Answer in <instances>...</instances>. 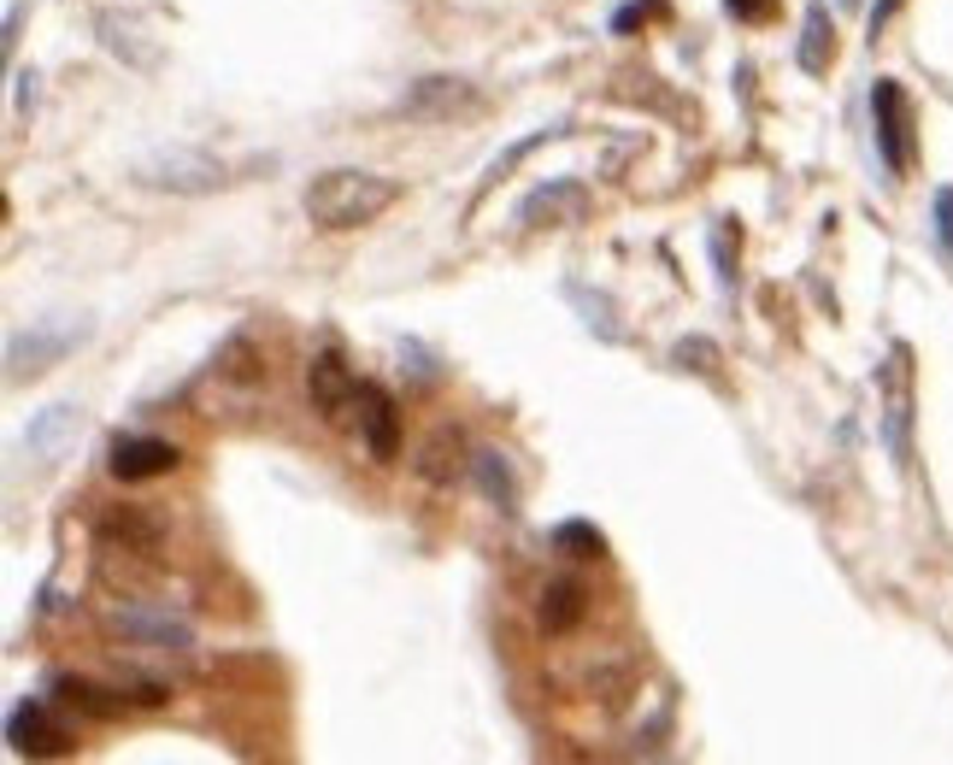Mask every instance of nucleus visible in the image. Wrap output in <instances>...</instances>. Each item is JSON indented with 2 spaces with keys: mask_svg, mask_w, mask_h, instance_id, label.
I'll use <instances>...</instances> for the list:
<instances>
[{
  "mask_svg": "<svg viewBox=\"0 0 953 765\" xmlns=\"http://www.w3.org/2000/svg\"><path fill=\"white\" fill-rule=\"evenodd\" d=\"M395 200H401V183L395 177L336 165V172L306 183L300 207H306V218H313L318 230H360V225H371V218H383Z\"/></svg>",
  "mask_w": 953,
  "mask_h": 765,
  "instance_id": "nucleus-1",
  "label": "nucleus"
},
{
  "mask_svg": "<svg viewBox=\"0 0 953 765\" xmlns=\"http://www.w3.org/2000/svg\"><path fill=\"white\" fill-rule=\"evenodd\" d=\"M135 183L142 189H165V195H212L224 189V165L212 160V153H195V147H165L153 153V160L135 165Z\"/></svg>",
  "mask_w": 953,
  "mask_h": 765,
  "instance_id": "nucleus-2",
  "label": "nucleus"
},
{
  "mask_svg": "<svg viewBox=\"0 0 953 765\" xmlns=\"http://www.w3.org/2000/svg\"><path fill=\"white\" fill-rule=\"evenodd\" d=\"M476 107H483V95H476L465 77H418V83H406L401 100H395V112L413 118V124H448V118H465Z\"/></svg>",
  "mask_w": 953,
  "mask_h": 765,
  "instance_id": "nucleus-3",
  "label": "nucleus"
},
{
  "mask_svg": "<svg viewBox=\"0 0 953 765\" xmlns=\"http://www.w3.org/2000/svg\"><path fill=\"white\" fill-rule=\"evenodd\" d=\"M89 325H77V318H54V325H36V330H19L7 342V378H36V371L59 365L65 353H72Z\"/></svg>",
  "mask_w": 953,
  "mask_h": 765,
  "instance_id": "nucleus-4",
  "label": "nucleus"
},
{
  "mask_svg": "<svg viewBox=\"0 0 953 765\" xmlns=\"http://www.w3.org/2000/svg\"><path fill=\"white\" fill-rule=\"evenodd\" d=\"M872 118H877V147H883L889 177H907L912 172V112H907V89L895 77H877Z\"/></svg>",
  "mask_w": 953,
  "mask_h": 765,
  "instance_id": "nucleus-5",
  "label": "nucleus"
},
{
  "mask_svg": "<svg viewBox=\"0 0 953 765\" xmlns=\"http://www.w3.org/2000/svg\"><path fill=\"white\" fill-rule=\"evenodd\" d=\"M306 395H313V406L330 424H342L353 413V401H360V378H353V365L336 348H318L313 360H306Z\"/></svg>",
  "mask_w": 953,
  "mask_h": 765,
  "instance_id": "nucleus-6",
  "label": "nucleus"
},
{
  "mask_svg": "<svg viewBox=\"0 0 953 765\" xmlns=\"http://www.w3.org/2000/svg\"><path fill=\"white\" fill-rule=\"evenodd\" d=\"M7 742L12 754H30V759H54V754H72V730H65L47 701H19L7 712Z\"/></svg>",
  "mask_w": 953,
  "mask_h": 765,
  "instance_id": "nucleus-7",
  "label": "nucleus"
},
{
  "mask_svg": "<svg viewBox=\"0 0 953 765\" xmlns=\"http://www.w3.org/2000/svg\"><path fill=\"white\" fill-rule=\"evenodd\" d=\"M518 218H524V225H536V230H571V225H583V218H589V189L577 177H554V183H541V189L524 195Z\"/></svg>",
  "mask_w": 953,
  "mask_h": 765,
  "instance_id": "nucleus-8",
  "label": "nucleus"
},
{
  "mask_svg": "<svg viewBox=\"0 0 953 765\" xmlns=\"http://www.w3.org/2000/svg\"><path fill=\"white\" fill-rule=\"evenodd\" d=\"M353 424H360L365 453L377 459V466H395V453H401V413H395V401H388L377 383H360V401H353Z\"/></svg>",
  "mask_w": 953,
  "mask_h": 765,
  "instance_id": "nucleus-9",
  "label": "nucleus"
},
{
  "mask_svg": "<svg viewBox=\"0 0 953 765\" xmlns=\"http://www.w3.org/2000/svg\"><path fill=\"white\" fill-rule=\"evenodd\" d=\"M112 631L147 642V648H165V654L195 648L189 619H183V612H172V606H118V612H112Z\"/></svg>",
  "mask_w": 953,
  "mask_h": 765,
  "instance_id": "nucleus-10",
  "label": "nucleus"
},
{
  "mask_svg": "<svg viewBox=\"0 0 953 765\" xmlns=\"http://www.w3.org/2000/svg\"><path fill=\"white\" fill-rule=\"evenodd\" d=\"M177 448L172 441H160V436H118L112 441V459H107V471L118 483H147V478H165V471H177Z\"/></svg>",
  "mask_w": 953,
  "mask_h": 765,
  "instance_id": "nucleus-11",
  "label": "nucleus"
},
{
  "mask_svg": "<svg viewBox=\"0 0 953 765\" xmlns=\"http://www.w3.org/2000/svg\"><path fill=\"white\" fill-rule=\"evenodd\" d=\"M95 30H100V47H107L112 59H124L130 72H153V65H160V42H153L142 30V19H130V12H100Z\"/></svg>",
  "mask_w": 953,
  "mask_h": 765,
  "instance_id": "nucleus-12",
  "label": "nucleus"
},
{
  "mask_svg": "<svg viewBox=\"0 0 953 765\" xmlns=\"http://www.w3.org/2000/svg\"><path fill=\"white\" fill-rule=\"evenodd\" d=\"M883 389H889V413H883V430H889V453L907 466L912 459V441H907V424H912V378H907V348H895L889 371H883Z\"/></svg>",
  "mask_w": 953,
  "mask_h": 765,
  "instance_id": "nucleus-13",
  "label": "nucleus"
},
{
  "mask_svg": "<svg viewBox=\"0 0 953 765\" xmlns=\"http://www.w3.org/2000/svg\"><path fill=\"white\" fill-rule=\"evenodd\" d=\"M583 612H589V594L577 577H554L548 589H541V606H536V619H541V631L548 636H566L583 624Z\"/></svg>",
  "mask_w": 953,
  "mask_h": 765,
  "instance_id": "nucleus-14",
  "label": "nucleus"
},
{
  "mask_svg": "<svg viewBox=\"0 0 953 765\" xmlns=\"http://www.w3.org/2000/svg\"><path fill=\"white\" fill-rule=\"evenodd\" d=\"M54 701L89 712V719H118L130 707V689L124 684L107 689V684H89V677H54Z\"/></svg>",
  "mask_w": 953,
  "mask_h": 765,
  "instance_id": "nucleus-15",
  "label": "nucleus"
},
{
  "mask_svg": "<svg viewBox=\"0 0 953 765\" xmlns=\"http://www.w3.org/2000/svg\"><path fill=\"white\" fill-rule=\"evenodd\" d=\"M471 478H476V489H483L489 506H501V513H518V478H513V466H506V453H495V448H471Z\"/></svg>",
  "mask_w": 953,
  "mask_h": 765,
  "instance_id": "nucleus-16",
  "label": "nucleus"
},
{
  "mask_svg": "<svg viewBox=\"0 0 953 765\" xmlns=\"http://www.w3.org/2000/svg\"><path fill=\"white\" fill-rule=\"evenodd\" d=\"M830 54H836V24H830V7H807L795 59H801V72L819 77V72H830Z\"/></svg>",
  "mask_w": 953,
  "mask_h": 765,
  "instance_id": "nucleus-17",
  "label": "nucleus"
},
{
  "mask_svg": "<svg viewBox=\"0 0 953 765\" xmlns=\"http://www.w3.org/2000/svg\"><path fill=\"white\" fill-rule=\"evenodd\" d=\"M459 453H465V441H459L453 430H436L430 441H424V459H418V471H424V478H430V483H453L459 471H471V459H459Z\"/></svg>",
  "mask_w": 953,
  "mask_h": 765,
  "instance_id": "nucleus-18",
  "label": "nucleus"
},
{
  "mask_svg": "<svg viewBox=\"0 0 953 765\" xmlns=\"http://www.w3.org/2000/svg\"><path fill=\"white\" fill-rule=\"evenodd\" d=\"M77 436V406H47V413L30 424V453L36 459H54L65 453V441Z\"/></svg>",
  "mask_w": 953,
  "mask_h": 765,
  "instance_id": "nucleus-19",
  "label": "nucleus"
},
{
  "mask_svg": "<svg viewBox=\"0 0 953 765\" xmlns=\"http://www.w3.org/2000/svg\"><path fill=\"white\" fill-rule=\"evenodd\" d=\"M554 548L571 554V559H601L606 554V536L594 531L589 518H566V524H554Z\"/></svg>",
  "mask_w": 953,
  "mask_h": 765,
  "instance_id": "nucleus-20",
  "label": "nucleus"
},
{
  "mask_svg": "<svg viewBox=\"0 0 953 765\" xmlns=\"http://www.w3.org/2000/svg\"><path fill=\"white\" fill-rule=\"evenodd\" d=\"M100 531H107L112 542H124V554H130V548H142V554L160 548V531H153V518L130 513V506H124V513H107V524H100Z\"/></svg>",
  "mask_w": 953,
  "mask_h": 765,
  "instance_id": "nucleus-21",
  "label": "nucleus"
},
{
  "mask_svg": "<svg viewBox=\"0 0 953 765\" xmlns=\"http://www.w3.org/2000/svg\"><path fill=\"white\" fill-rule=\"evenodd\" d=\"M566 295L577 300V313H583V325H589V330H601V342H618V336H624L618 325H612V300H606V295H589L583 283H566Z\"/></svg>",
  "mask_w": 953,
  "mask_h": 765,
  "instance_id": "nucleus-22",
  "label": "nucleus"
},
{
  "mask_svg": "<svg viewBox=\"0 0 953 765\" xmlns=\"http://www.w3.org/2000/svg\"><path fill=\"white\" fill-rule=\"evenodd\" d=\"M671 360L683 365V371H701V378H712V371H719V348H712L706 336H683V342L671 348Z\"/></svg>",
  "mask_w": 953,
  "mask_h": 765,
  "instance_id": "nucleus-23",
  "label": "nucleus"
},
{
  "mask_svg": "<svg viewBox=\"0 0 953 765\" xmlns=\"http://www.w3.org/2000/svg\"><path fill=\"white\" fill-rule=\"evenodd\" d=\"M935 242H942V253L953 260V183L935 189Z\"/></svg>",
  "mask_w": 953,
  "mask_h": 765,
  "instance_id": "nucleus-24",
  "label": "nucleus"
},
{
  "mask_svg": "<svg viewBox=\"0 0 953 765\" xmlns=\"http://www.w3.org/2000/svg\"><path fill=\"white\" fill-rule=\"evenodd\" d=\"M648 12H654V0H629V7H618V12H612V30H618V36H629V30H636L642 19H648Z\"/></svg>",
  "mask_w": 953,
  "mask_h": 765,
  "instance_id": "nucleus-25",
  "label": "nucleus"
},
{
  "mask_svg": "<svg viewBox=\"0 0 953 765\" xmlns=\"http://www.w3.org/2000/svg\"><path fill=\"white\" fill-rule=\"evenodd\" d=\"M401 360H413V378H418V383H436V365H430V353H424L418 342H406Z\"/></svg>",
  "mask_w": 953,
  "mask_h": 765,
  "instance_id": "nucleus-26",
  "label": "nucleus"
},
{
  "mask_svg": "<svg viewBox=\"0 0 953 765\" xmlns=\"http://www.w3.org/2000/svg\"><path fill=\"white\" fill-rule=\"evenodd\" d=\"M712 265H719V283L730 288V277H736V271H730V236H724V230H712Z\"/></svg>",
  "mask_w": 953,
  "mask_h": 765,
  "instance_id": "nucleus-27",
  "label": "nucleus"
},
{
  "mask_svg": "<svg viewBox=\"0 0 953 765\" xmlns=\"http://www.w3.org/2000/svg\"><path fill=\"white\" fill-rule=\"evenodd\" d=\"M724 7L736 12V19H747V24H759L765 12H771V0H724Z\"/></svg>",
  "mask_w": 953,
  "mask_h": 765,
  "instance_id": "nucleus-28",
  "label": "nucleus"
},
{
  "mask_svg": "<svg viewBox=\"0 0 953 765\" xmlns=\"http://www.w3.org/2000/svg\"><path fill=\"white\" fill-rule=\"evenodd\" d=\"M36 107V72H19V112Z\"/></svg>",
  "mask_w": 953,
  "mask_h": 765,
  "instance_id": "nucleus-29",
  "label": "nucleus"
},
{
  "mask_svg": "<svg viewBox=\"0 0 953 765\" xmlns=\"http://www.w3.org/2000/svg\"><path fill=\"white\" fill-rule=\"evenodd\" d=\"M895 7H900V0H877V7H872V36H877L883 24H889V12H895Z\"/></svg>",
  "mask_w": 953,
  "mask_h": 765,
  "instance_id": "nucleus-30",
  "label": "nucleus"
},
{
  "mask_svg": "<svg viewBox=\"0 0 953 765\" xmlns=\"http://www.w3.org/2000/svg\"><path fill=\"white\" fill-rule=\"evenodd\" d=\"M836 7H854V0H836Z\"/></svg>",
  "mask_w": 953,
  "mask_h": 765,
  "instance_id": "nucleus-31",
  "label": "nucleus"
}]
</instances>
